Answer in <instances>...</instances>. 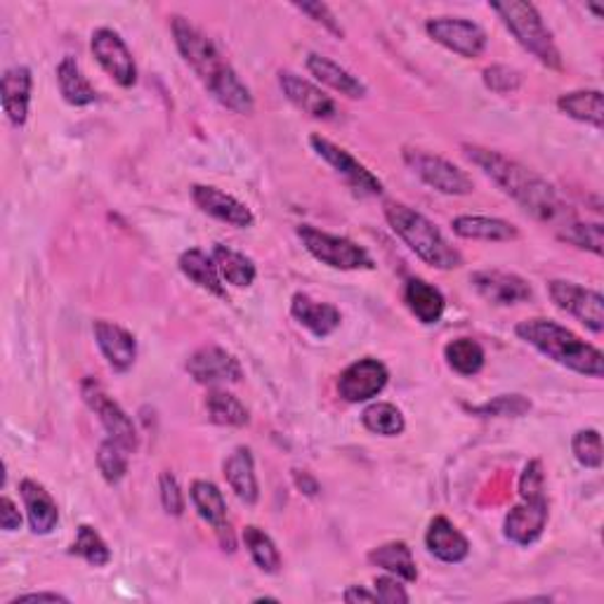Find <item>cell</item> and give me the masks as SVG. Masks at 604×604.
<instances>
[{
    "label": "cell",
    "mask_w": 604,
    "mask_h": 604,
    "mask_svg": "<svg viewBox=\"0 0 604 604\" xmlns=\"http://www.w3.org/2000/svg\"><path fill=\"white\" fill-rule=\"evenodd\" d=\"M465 159L475 163L491 183L508 194L512 201H518L522 210L546 224H562L573 218L569 206L560 199V194L541 175L524 169L522 163L503 156L501 151H493L479 144H463Z\"/></svg>",
    "instance_id": "1"
},
{
    "label": "cell",
    "mask_w": 604,
    "mask_h": 604,
    "mask_svg": "<svg viewBox=\"0 0 604 604\" xmlns=\"http://www.w3.org/2000/svg\"><path fill=\"white\" fill-rule=\"evenodd\" d=\"M171 28L179 55H183L189 69L199 76V81L213 95V100L232 114H253L255 100L251 88L239 79V73L226 62L218 45L185 18H173Z\"/></svg>",
    "instance_id": "2"
},
{
    "label": "cell",
    "mask_w": 604,
    "mask_h": 604,
    "mask_svg": "<svg viewBox=\"0 0 604 604\" xmlns=\"http://www.w3.org/2000/svg\"><path fill=\"white\" fill-rule=\"evenodd\" d=\"M515 336L526 345L536 347L541 355L553 359L573 373H581L585 378H604V355L595 345L581 340L573 330L565 328L553 320H524L515 326Z\"/></svg>",
    "instance_id": "3"
},
{
    "label": "cell",
    "mask_w": 604,
    "mask_h": 604,
    "mask_svg": "<svg viewBox=\"0 0 604 604\" xmlns=\"http://www.w3.org/2000/svg\"><path fill=\"white\" fill-rule=\"evenodd\" d=\"M385 220L392 226V232H395L404 244L411 248V253H416V258H420L426 265L442 271L458 269L463 265L461 251L453 248L440 226L422 213H418L416 208L399 201H387Z\"/></svg>",
    "instance_id": "4"
},
{
    "label": "cell",
    "mask_w": 604,
    "mask_h": 604,
    "mask_svg": "<svg viewBox=\"0 0 604 604\" xmlns=\"http://www.w3.org/2000/svg\"><path fill=\"white\" fill-rule=\"evenodd\" d=\"M501 22L506 24L508 32L515 36V40L522 48L536 57L543 67L553 71L562 69V55L560 48L550 34V28L543 22L541 12L534 3H524V0H506V3H491L489 5Z\"/></svg>",
    "instance_id": "5"
},
{
    "label": "cell",
    "mask_w": 604,
    "mask_h": 604,
    "mask_svg": "<svg viewBox=\"0 0 604 604\" xmlns=\"http://www.w3.org/2000/svg\"><path fill=\"white\" fill-rule=\"evenodd\" d=\"M298 239L302 241V246H305V251L312 255V258L320 260L326 267H334L340 271H359V269L375 267L369 251L361 248L347 236L322 232L312 224H300Z\"/></svg>",
    "instance_id": "6"
},
{
    "label": "cell",
    "mask_w": 604,
    "mask_h": 604,
    "mask_svg": "<svg viewBox=\"0 0 604 604\" xmlns=\"http://www.w3.org/2000/svg\"><path fill=\"white\" fill-rule=\"evenodd\" d=\"M404 163L426 183L430 189L446 194V196H465L475 191L473 177L467 175L456 163H451L444 156L430 154L422 149H404Z\"/></svg>",
    "instance_id": "7"
},
{
    "label": "cell",
    "mask_w": 604,
    "mask_h": 604,
    "mask_svg": "<svg viewBox=\"0 0 604 604\" xmlns=\"http://www.w3.org/2000/svg\"><path fill=\"white\" fill-rule=\"evenodd\" d=\"M81 395H83V402L88 404V409L100 418L109 440L126 446L130 453L138 451L140 434H138V428H135L132 418L124 411V406L114 402L107 392H104V387L97 381H93V378H85L81 385Z\"/></svg>",
    "instance_id": "8"
},
{
    "label": "cell",
    "mask_w": 604,
    "mask_h": 604,
    "mask_svg": "<svg viewBox=\"0 0 604 604\" xmlns=\"http://www.w3.org/2000/svg\"><path fill=\"white\" fill-rule=\"evenodd\" d=\"M310 147L316 156L326 161L330 169H334L347 185H350L352 191L359 196H381L383 194V183L373 175L364 163L357 161L350 151L338 147L336 142H330L328 138H322V135H312Z\"/></svg>",
    "instance_id": "9"
},
{
    "label": "cell",
    "mask_w": 604,
    "mask_h": 604,
    "mask_svg": "<svg viewBox=\"0 0 604 604\" xmlns=\"http://www.w3.org/2000/svg\"><path fill=\"white\" fill-rule=\"evenodd\" d=\"M550 300L562 312L571 314L573 320H579L583 326H588L593 334H602L604 330V298L600 291L585 289L581 283L553 279L548 281Z\"/></svg>",
    "instance_id": "10"
},
{
    "label": "cell",
    "mask_w": 604,
    "mask_h": 604,
    "mask_svg": "<svg viewBox=\"0 0 604 604\" xmlns=\"http://www.w3.org/2000/svg\"><path fill=\"white\" fill-rule=\"evenodd\" d=\"M426 32L434 43L444 45L446 50L456 53L465 59L481 57L487 50V45H489V36H487L485 28H481L479 24H475V22H471V20H463V18H434V20H428Z\"/></svg>",
    "instance_id": "11"
},
{
    "label": "cell",
    "mask_w": 604,
    "mask_h": 604,
    "mask_svg": "<svg viewBox=\"0 0 604 604\" xmlns=\"http://www.w3.org/2000/svg\"><path fill=\"white\" fill-rule=\"evenodd\" d=\"M90 50H93L97 65L107 71L120 88H132L138 83V67H135L132 53L114 28L102 26L97 32H93Z\"/></svg>",
    "instance_id": "12"
},
{
    "label": "cell",
    "mask_w": 604,
    "mask_h": 604,
    "mask_svg": "<svg viewBox=\"0 0 604 604\" xmlns=\"http://www.w3.org/2000/svg\"><path fill=\"white\" fill-rule=\"evenodd\" d=\"M390 371L378 359H359L347 367L338 378V395L347 404H361L381 395L387 387Z\"/></svg>",
    "instance_id": "13"
},
{
    "label": "cell",
    "mask_w": 604,
    "mask_h": 604,
    "mask_svg": "<svg viewBox=\"0 0 604 604\" xmlns=\"http://www.w3.org/2000/svg\"><path fill=\"white\" fill-rule=\"evenodd\" d=\"M185 369L196 383L208 387H218L222 383H239L241 378H244L241 361L218 345H206L201 350H196L187 359Z\"/></svg>",
    "instance_id": "14"
},
{
    "label": "cell",
    "mask_w": 604,
    "mask_h": 604,
    "mask_svg": "<svg viewBox=\"0 0 604 604\" xmlns=\"http://www.w3.org/2000/svg\"><path fill=\"white\" fill-rule=\"evenodd\" d=\"M471 283L479 298H485L487 302H491V305H498V307L520 305V302H526L534 295L532 286H528L526 279H522L520 275H512V271H501V269L475 271V275L471 277Z\"/></svg>",
    "instance_id": "15"
},
{
    "label": "cell",
    "mask_w": 604,
    "mask_h": 604,
    "mask_svg": "<svg viewBox=\"0 0 604 604\" xmlns=\"http://www.w3.org/2000/svg\"><path fill=\"white\" fill-rule=\"evenodd\" d=\"M279 88L295 109L316 120H330L338 116L336 100L326 95L320 85L302 79L293 71H279Z\"/></svg>",
    "instance_id": "16"
},
{
    "label": "cell",
    "mask_w": 604,
    "mask_h": 604,
    "mask_svg": "<svg viewBox=\"0 0 604 604\" xmlns=\"http://www.w3.org/2000/svg\"><path fill=\"white\" fill-rule=\"evenodd\" d=\"M191 201L201 213L210 216L218 222H224L230 226H236V230H248L255 222L253 210L234 199L232 194H226L218 187H208V185H194L191 187Z\"/></svg>",
    "instance_id": "17"
},
{
    "label": "cell",
    "mask_w": 604,
    "mask_h": 604,
    "mask_svg": "<svg viewBox=\"0 0 604 604\" xmlns=\"http://www.w3.org/2000/svg\"><path fill=\"white\" fill-rule=\"evenodd\" d=\"M189 498H191L196 512H199V518L206 524L213 526V532L218 534L222 548L232 553L234 550V532H232L230 518H226V501H224L222 491L218 489V485H213V481H208V479H196L189 489Z\"/></svg>",
    "instance_id": "18"
},
{
    "label": "cell",
    "mask_w": 604,
    "mask_h": 604,
    "mask_svg": "<svg viewBox=\"0 0 604 604\" xmlns=\"http://www.w3.org/2000/svg\"><path fill=\"white\" fill-rule=\"evenodd\" d=\"M548 518V498H543V501H522L506 515L503 534L515 546H532L546 532Z\"/></svg>",
    "instance_id": "19"
},
{
    "label": "cell",
    "mask_w": 604,
    "mask_h": 604,
    "mask_svg": "<svg viewBox=\"0 0 604 604\" xmlns=\"http://www.w3.org/2000/svg\"><path fill=\"white\" fill-rule=\"evenodd\" d=\"M93 334L97 340V347L102 357L107 359V364L116 373H126L132 369L135 359H138V340L126 330L124 326H118L114 322L100 320L93 326Z\"/></svg>",
    "instance_id": "20"
},
{
    "label": "cell",
    "mask_w": 604,
    "mask_h": 604,
    "mask_svg": "<svg viewBox=\"0 0 604 604\" xmlns=\"http://www.w3.org/2000/svg\"><path fill=\"white\" fill-rule=\"evenodd\" d=\"M32 88L34 76L28 67H10L3 73V81H0V100H3V112L14 128H22L28 120Z\"/></svg>",
    "instance_id": "21"
},
{
    "label": "cell",
    "mask_w": 604,
    "mask_h": 604,
    "mask_svg": "<svg viewBox=\"0 0 604 604\" xmlns=\"http://www.w3.org/2000/svg\"><path fill=\"white\" fill-rule=\"evenodd\" d=\"M291 314L300 326H305L316 338H328L330 334H336L342 324V314L336 305H330V302H316L307 293L293 295Z\"/></svg>",
    "instance_id": "22"
},
{
    "label": "cell",
    "mask_w": 604,
    "mask_h": 604,
    "mask_svg": "<svg viewBox=\"0 0 604 604\" xmlns=\"http://www.w3.org/2000/svg\"><path fill=\"white\" fill-rule=\"evenodd\" d=\"M20 496L26 508L28 526L36 536H48L59 522V508L57 501L36 479H22L20 481Z\"/></svg>",
    "instance_id": "23"
},
{
    "label": "cell",
    "mask_w": 604,
    "mask_h": 604,
    "mask_svg": "<svg viewBox=\"0 0 604 604\" xmlns=\"http://www.w3.org/2000/svg\"><path fill=\"white\" fill-rule=\"evenodd\" d=\"M426 548L440 562L461 565L471 555V541L458 532L451 520L434 518L426 532Z\"/></svg>",
    "instance_id": "24"
},
{
    "label": "cell",
    "mask_w": 604,
    "mask_h": 604,
    "mask_svg": "<svg viewBox=\"0 0 604 604\" xmlns=\"http://www.w3.org/2000/svg\"><path fill=\"white\" fill-rule=\"evenodd\" d=\"M224 479L230 489L236 493L241 503L255 506L260 498V485H258V475H255V461H253V451L248 446H236L230 458L222 465Z\"/></svg>",
    "instance_id": "25"
},
{
    "label": "cell",
    "mask_w": 604,
    "mask_h": 604,
    "mask_svg": "<svg viewBox=\"0 0 604 604\" xmlns=\"http://www.w3.org/2000/svg\"><path fill=\"white\" fill-rule=\"evenodd\" d=\"M305 67L316 81L328 85L330 90H336V93H340L345 97L361 100V97H367V93H369L364 81H359L355 73H350L345 67H340L338 62H334V59H328L324 55L310 53Z\"/></svg>",
    "instance_id": "26"
},
{
    "label": "cell",
    "mask_w": 604,
    "mask_h": 604,
    "mask_svg": "<svg viewBox=\"0 0 604 604\" xmlns=\"http://www.w3.org/2000/svg\"><path fill=\"white\" fill-rule=\"evenodd\" d=\"M451 230L461 239L471 241H493V244H501V241H515L520 236V230L512 222L501 218H489V216H458L451 220Z\"/></svg>",
    "instance_id": "27"
},
{
    "label": "cell",
    "mask_w": 604,
    "mask_h": 604,
    "mask_svg": "<svg viewBox=\"0 0 604 604\" xmlns=\"http://www.w3.org/2000/svg\"><path fill=\"white\" fill-rule=\"evenodd\" d=\"M404 302L406 307L411 310V314L420 324H437L444 316L446 310V298L437 286L428 283L426 279H409L404 289Z\"/></svg>",
    "instance_id": "28"
},
{
    "label": "cell",
    "mask_w": 604,
    "mask_h": 604,
    "mask_svg": "<svg viewBox=\"0 0 604 604\" xmlns=\"http://www.w3.org/2000/svg\"><path fill=\"white\" fill-rule=\"evenodd\" d=\"M177 267H179V271H183V275H185L191 283L199 286L201 291L226 300L224 281H222V277H220V271H218V265H216V260H213V255L204 253L201 248H189V251H185L183 255H179Z\"/></svg>",
    "instance_id": "29"
},
{
    "label": "cell",
    "mask_w": 604,
    "mask_h": 604,
    "mask_svg": "<svg viewBox=\"0 0 604 604\" xmlns=\"http://www.w3.org/2000/svg\"><path fill=\"white\" fill-rule=\"evenodd\" d=\"M57 85H59V95L71 107H90V104H95L100 100V93L95 90V85L90 83L81 65L76 62V57L67 55L62 57V62L57 65Z\"/></svg>",
    "instance_id": "30"
},
{
    "label": "cell",
    "mask_w": 604,
    "mask_h": 604,
    "mask_svg": "<svg viewBox=\"0 0 604 604\" xmlns=\"http://www.w3.org/2000/svg\"><path fill=\"white\" fill-rule=\"evenodd\" d=\"M369 562L373 567H381L392 577L402 579L404 583H416L418 581V567L414 560V553L409 548V543L404 541H390L383 543L369 553Z\"/></svg>",
    "instance_id": "31"
},
{
    "label": "cell",
    "mask_w": 604,
    "mask_h": 604,
    "mask_svg": "<svg viewBox=\"0 0 604 604\" xmlns=\"http://www.w3.org/2000/svg\"><path fill=\"white\" fill-rule=\"evenodd\" d=\"M557 109L579 124L602 130L604 126V97L602 90H573L557 97Z\"/></svg>",
    "instance_id": "32"
},
{
    "label": "cell",
    "mask_w": 604,
    "mask_h": 604,
    "mask_svg": "<svg viewBox=\"0 0 604 604\" xmlns=\"http://www.w3.org/2000/svg\"><path fill=\"white\" fill-rule=\"evenodd\" d=\"M210 255H213L222 281L234 286V289H248V286H253L255 277H258V267H255L248 255L239 253L230 246L216 244Z\"/></svg>",
    "instance_id": "33"
},
{
    "label": "cell",
    "mask_w": 604,
    "mask_h": 604,
    "mask_svg": "<svg viewBox=\"0 0 604 604\" xmlns=\"http://www.w3.org/2000/svg\"><path fill=\"white\" fill-rule=\"evenodd\" d=\"M206 411L216 426H224V428H244L251 422L246 406L241 404V399L234 397L232 392H226L222 387L208 390Z\"/></svg>",
    "instance_id": "34"
},
{
    "label": "cell",
    "mask_w": 604,
    "mask_h": 604,
    "mask_svg": "<svg viewBox=\"0 0 604 604\" xmlns=\"http://www.w3.org/2000/svg\"><path fill=\"white\" fill-rule=\"evenodd\" d=\"M444 359H446L451 371L471 378L485 369L487 352H485V347H481L473 338H456L444 347Z\"/></svg>",
    "instance_id": "35"
},
{
    "label": "cell",
    "mask_w": 604,
    "mask_h": 604,
    "mask_svg": "<svg viewBox=\"0 0 604 604\" xmlns=\"http://www.w3.org/2000/svg\"><path fill=\"white\" fill-rule=\"evenodd\" d=\"M557 239H562V241H567V244L593 253V255H602V251H604L602 222H581L577 218H569L562 224H557Z\"/></svg>",
    "instance_id": "36"
},
{
    "label": "cell",
    "mask_w": 604,
    "mask_h": 604,
    "mask_svg": "<svg viewBox=\"0 0 604 604\" xmlns=\"http://www.w3.org/2000/svg\"><path fill=\"white\" fill-rule=\"evenodd\" d=\"M361 426L373 434L399 437L406 430V420L395 404L375 402V404H369L364 414H361Z\"/></svg>",
    "instance_id": "37"
},
{
    "label": "cell",
    "mask_w": 604,
    "mask_h": 604,
    "mask_svg": "<svg viewBox=\"0 0 604 604\" xmlns=\"http://www.w3.org/2000/svg\"><path fill=\"white\" fill-rule=\"evenodd\" d=\"M241 538H244L246 548L253 557V562L258 565L260 571H265V573H279L281 571L283 562H281V553L277 548V543L271 541V536L265 534L260 526H255V524L246 526L244 536H241Z\"/></svg>",
    "instance_id": "38"
},
{
    "label": "cell",
    "mask_w": 604,
    "mask_h": 604,
    "mask_svg": "<svg viewBox=\"0 0 604 604\" xmlns=\"http://www.w3.org/2000/svg\"><path fill=\"white\" fill-rule=\"evenodd\" d=\"M71 555L81 557L90 567H107L112 562V550L107 546V541H104L97 528L90 524H81L76 528Z\"/></svg>",
    "instance_id": "39"
},
{
    "label": "cell",
    "mask_w": 604,
    "mask_h": 604,
    "mask_svg": "<svg viewBox=\"0 0 604 604\" xmlns=\"http://www.w3.org/2000/svg\"><path fill=\"white\" fill-rule=\"evenodd\" d=\"M130 451L126 446H120L114 440H104L97 449V467L107 485H118L120 479L128 475V463H130Z\"/></svg>",
    "instance_id": "40"
},
{
    "label": "cell",
    "mask_w": 604,
    "mask_h": 604,
    "mask_svg": "<svg viewBox=\"0 0 604 604\" xmlns=\"http://www.w3.org/2000/svg\"><path fill=\"white\" fill-rule=\"evenodd\" d=\"M465 409L475 416H485V418H520V416L532 411V402L522 395H501V397H493L485 404L465 406Z\"/></svg>",
    "instance_id": "41"
},
{
    "label": "cell",
    "mask_w": 604,
    "mask_h": 604,
    "mask_svg": "<svg viewBox=\"0 0 604 604\" xmlns=\"http://www.w3.org/2000/svg\"><path fill=\"white\" fill-rule=\"evenodd\" d=\"M571 451L583 467H591V471L602 467V437L597 430H579L571 437Z\"/></svg>",
    "instance_id": "42"
},
{
    "label": "cell",
    "mask_w": 604,
    "mask_h": 604,
    "mask_svg": "<svg viewBox=\"0 0 604 604\" xmlns=\"http://www.w3.org/2000/svg\"><path fill=\"white\" fill-rule=\"evenodd\" d=\"M481 81H485L487 90H491L496 95H512L522 88V73L506 65H493L481 73Z\"/></svg>",
    "instance_id": "43"
},
{
    "label": "cell",
    "mask_w": 604,
    "mask_h": 604,
    "mask_svg": "<svg viewBox=\"0 0 604 604\" xmlns=\"http://www.w3.org/2000/svg\"><path fill=\"white\" fill-rule=\"evenodd\" d=\"M520 498L522 501H543L546 496V473L541 461H528L520 475Z\"/></svg>",
    "instance_id": "44"
},
{
    "label": "cell",
    "mask_w": 604,
    "mask_h": 604,
    "mask_svg": "<svg viewBox=\"0 0 604 604\" xmlns=\"http://www.w3.org/2000/svg\"><path fill=\"white\" fill-rule=\"evenodd\" d=\"M159 491H161V506L173 518H183L185 512V493L179 489V481L173 473L163 471L159 477Z\"/></svg>",
    "instance_id": "45"
},
{
    "label": "cell",
    "mask_w": 604,
    "mask_h": 604,
    "mask_svg": "<svg viewBox=\"0 0 604 604\" xmlns=\"http://www.w3.org/2000/svg\"><path fill=\"white\" fill-rule=\"evenodd\" d=\"M373 585H375L373 593H375L378 602H383V604H409L411 602V595L406 593L404 581L392 577V573H387V577H378L373 581Z\"/></svg>",
    "instance_id": "46"
},
{
    "label": "cell",
    "mask_w": 604,
    "mask_h": 604,
    "mask_svg": "<svg viewBox=\"0 0 604 604\" xmlns=\"http://www.w3.org/2000/svg\"><path fill=\"white\" fill-rule=\"evenodd\" d=\"M295 10H300L302 14H307L310 20H314L316 24H322L326 32H330L334 36H338V38L345 36L338 18L326 3H295Z\"/></svg>",
    "instance_id": "47"
},
{
    "label": "cell",
    "mask_w": 604,
    "mask_h": 604,
    "mask_svg": "<svg viewBox=\"0 0 604 604\" xmlns=\"http://www.w3.org/2000/svg\"><path fill=\"white\" fill-rule=\"evenodd\" d=\"M0 526H3V532H8V534L22 528V512L10 496L0 498Z\"/></svg>",
    "instance_id": "48"
},
{
    "label": "cell",
    "mask_w": 604,
    "mask_h": 604,
    "mask_svg": "<svg viewBox=\"0 0 604 604\" xmlns=\"http://www.w3.org/2000/svg\"><path fill=\"white\" fill-rule=\"evenodd\" d=\"M342 600L347 604H357V602H378L375 593L367 591V588H361V585H350L347 588V591L342 593Z\"/></svg>",
    "instance_id": "49"
},
{
    "label": "cell",
    "mask_w": 604,
    "mask_h": 604,
    "mask_svg": "<svg viewBox=\"0 0 604 604\" xmlns=\"http://www.w3.org/2000/svg\"><path fill=\"white\" fill-rule=\"evenodd\" d=\"M20 602H69V597L59 595V593H24V595H18L12 597L10 604H20Z\"/></svg>",
    "instance_id": "50"
},
{
    "label": "cell",
    "mask_w": 604,
    "mask_h": 604,
    "mask_svg": "<svg viewBox=\"0 0 604 604\" xmlns=\"http://www.w3.org/2000/svg\"><path fill=\"white\" fill-rule=\"evenodd\" d=\"M295 481H298V487L305 493H310V496H314L316 491H320V485H316L314 477H310L307 473H302V477H300V473H295Z\"/></svg>",
    "instance_id": "51"
}]
</instances>
